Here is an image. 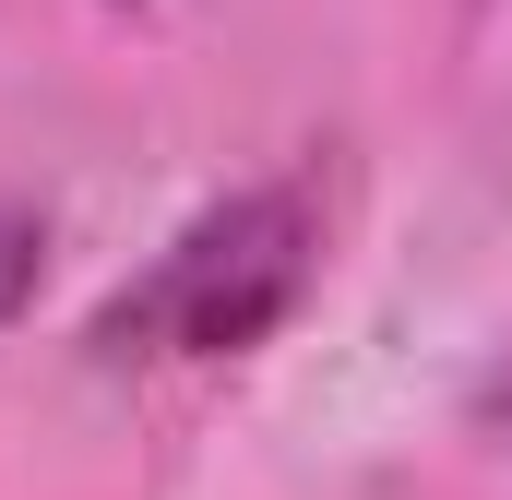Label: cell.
Returning a JSON list of instances; mask_svg holds the SVG:
<instances>
[{
	"instance_id": "7a4b0ae2",
	"label": "cell",
	"mask_w": 512,
	"mask_h": 500,
	"mask_svg": "<svg viewBox=\"0 0 512 500\" xmlns=\"http://www.w3.org/2000/svg\"><path fill=\"white\" fill-rule=\"evenodd\" d=\"M36 274H48V227L36 215H0V322L36 298Z\"/></svg>"
},
{
	"instance_id": "6da1fadb",
	"label": "cell",
	"mask_w": 512,
	"mask_h": 500,
	"mask_svg": "<svg viewBox=\"0 0 512 500\" xmlns=\"http://www.w3.org/2000/svg\"><path fill=\"white\" fill-rule=\"evenodd\" d=\"M322 274V203L310 179H251L227 203H203L179 239L96 310V358L155 370V358H239L262 346Z\"/></svg>"
},
{
	"instance_id": "3957f363",
	"label": "cell",
	"mask_w": 512,
	"mask_h": 500,
	"mask_svg": "<svg viewBox=\"0 0 512 500\" xmlns=\"http://www.w3.org/2000/svg\"><path fill=\"white\" fill-rule=\"evenodd\" d=\"M477 429H512V370H489V393H477Z\"/></svg>"
}]
</instances>
